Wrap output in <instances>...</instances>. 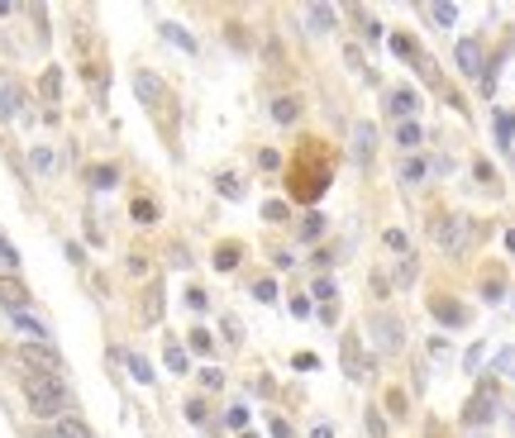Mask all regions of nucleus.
<instances>
[{
	"instance_id": "41",
	"label": "nucleus",
	"mask_w": 515,
	"mask_h": 438,
	"mask_svg": "<svg viewBox=\"0 0 515 438\" xmlns=\"http://www.w3.org/2000/svg\"><path fill=\"white\" fill-rule=\"evenodd\" d=\"M253 296L272 305V300H277V282H272V277H258V282H253Z\"/></svg>"
},
{
	"instance_id": "46",
	"label": "nucleus",
	"mask_w": 515,
	"mask_h": 438,
	"mask_svg": "<svg viewBox=\"0 0 515 438\" xmlns=\"http://www.w3.org/2000/svg\"><path fill=\"white\" fill-rule=\"evenodd\" d=\"M396 282H405V286L415 282V257H410V252H405V257H401V267H396Z\"/></svg>"
},
{
	"instance_id": "32",
	"label": "nucleus",
	"mask_w": 515,
	"mask_h": 438,
	"mask_svg": "<svg viewBox=\"0 0 515 438\" xmlns=\"http://www.w3.org/2000/svg\"><path fill=\"white\" fill-rule=\"evenodd\" d=\"M186 348H191V353H201V358H206L210 348H215V338H210V328H191V333H186Z\"/></svg>"
},
{
	"instance_id": "6",
	"label": "nucleus",
	"mask_w": 515,
	"mask_h": 438,
	"mask_svg": "<svg viewBox=\"0 0 515 438\" xmlns=\"http://www.w3.org/2000/svg\"><path fill=\"white\" fill-rule=\"evenodd\" d=\"M453 63H458V72H463V77H477V81H482V72H487V48H482V38H458Z\"/></svg>"
},
{
	"instance_id": "56",
	"label": "nucleus",
	"mask_w": 515,
	"mask_h": 438,
	"mask_svg": "<svg viewBox=\"0 0 515 438\" xmlns=\"http://www.w3.org/2000/svg\"><path fill=\"white\" fill-rule=\"evenodd\" d=\"M310 438H334V429H329V424H315V429H310Z\"/></svg>"
},
{
	"instance_id": "24",
	"label": "nucleus",
	"mask_w": 515,
	"mask_h": 438,
	"mask_svg": "<svg viewBox=\"0 0 515 438\" xmlns=\"http://www.w3.org/2000/svg\"><path fill=\"white\" fill-rule=\"evenodd\" d=\"M420 181H425V162H420L415 153L401 157V186H420Z\"/></svg>"
},
{
	"instance_id": "5",
	"label": "nucleus",
	"mask_w": 515,
	"mask_h": 438,
	"mask_svg": "<svg viewBox=\"0 0 515 438\" xmlns=\"http://www.w3.org/2000/svg\"><path fill=\"white\" fill-rule=\"evenodd\" d=\"M339 362H344V376L349 381H368V358H363V338H358L354 328L339 338Z\"/></svg>"
},
{
	"instance_id": "7",
	"label": "nucleus",
	"mask_w": 515,
	"mask_h": 438,
	"mask_svg": "<svg viewBox=\"0 0 515 438\" xmlns=\"http://www.w3.org/2000/svg\"><path fill=\"white\" fill-rule=\"evenodd\" d=\"M492 420H497V391H492V386H482V391L467 400L463 424H467V429H482V424H492Z\"/></svg>"
},
{
	"instance_id": "29",
	"label": "nucleus",
	"mask_w": 515,
	"mask_h": 438,
	"mask_svg": "<svg viewBox=\"0 0 515 438\" xmlns=\"http://www.w3.org/2000/svg\"><path fill=\"white\" fill-rule=\"evenodd\" d=\"M0 272H5V277H15L19 272V252H15V243H10L5 234H0Z\"/></svg>"
},
{
	"instance_id": "39",
	"label": "nucleus",
	"mask_w": 515,
	"mask_h": 438,
	"mask_svg": "<svg viewBox=\"0 0 515 438\" xmlns=\"http://www.w3.org/2000/svg\"><path fill=\"white\" fill-rule=\"evenodd\" d=\"M382 243H386L391 252H410V238H405L401 229H386V234H382Z\"/></svg>"
},
{
	"instance_id": "16",
	"label": "nucleus",
	"mask_w": 515,
	"mask_h": 438,
	"mask_svg": "<svg viewBox=\"0 0 515 438\" xmlns=\"http://www.w3.org/2000/svg\"><path fill=\"white\" fill-rule=\"evenodd\" d=\"M420 143H425V129H420L415 119H401V124H396V148H401V153H415Z\"/></svg>"
},
{
	"instance_id": "9",
	"label": "nucleus",
	"mask_w": 515,
	"mask_h": 438,
	"mask_svg": "<svg viewBox=\"0 0 515 438\" xmlns=\"http://www.w3.org/2000/svg\"><path fill=\"white\" fill-rule=\"evenodd\" d=\"M430 314H435L444 328H467V319H472V310H467V305H458V300H449V296H435V300H430Z\"/></svg>"
},
{
	"instance_id": "52",
	"label": "nucleus",
	"mask_w": 515,
	"mask_h": 438,
	"mask_svg": "<svg viewBox=\"0 0 515 438\" xmlns=\"http://www.w3.org/2000/svg\"><path fill=\"white\" fill-rule=\"evenodd\" d=\"M186 420H191V424H206L210 415H206V405H201V400H191V405H186Z\"/></svg>"
},
{
	"instance_id": "4",
	"label": "nucleus",
	"mask_w": 515,
	"mask_h": 438,
	"mask_svg": "<svg viewBox=\"0 0 515 438\" xmlns=\"http://www.w3.org/2000/svg\"><path fill=\"white\" fill-rule=\"evenodd\" d=\"M19 362H24V372L63 376V353H58L53 343H19Z\"/></svg>"
},
{
	"instance_id": "45",
	"label": "nucleus",
	"mask_w": 515,
	"mask_h": 438,
	"mask_svg": "<svg viewBox=\"0 0 515 438\" xmlns=\"http://www.w3.org/2000/svg\"><path fill=\"white\" fill-rule=\"evenodd\" d=\"M258 167H262V172H277V167H282L277 148H262V153H258Z\"/></svg>"
},
{
	"instance_id": "8",
	"label": "nucleus",
	"mask_w": 515,
	"mask_h": 438,
	"mask_svg": "<svg viewBox=\"0 0 515 438\" xmlns=\"http://www.w3.org/2000/svg\"><path fill=\"white\" fill-rule=\"evenodd\" d=\"M134 95H139L148 110H162L167 105V81H162L158 72H134Z\"/></svg>"
},
{
	"instance_id": "36",
	"label": "nucleus",
	"mask_w": 515,
	"mask_h": 438,
	"mask_svg": "<svg viewBox=\"0 0 515 438\" xmlns=\"http://www.w3.org/2000/svg\"><path fill=\"white\" fill-rule=\"evenodd\" d=\"M386 410H391L396 420H405V410H410V400H405V391H401V386H391V391H386Z\"/></svg>"
},
{
	"instance_id": "38",
	"label": "nucleus",
	"mask_w": 515,
	"mask_h": 438,
	"mask_svg": "<svg viewBox=\"0 0 515 438\" xmlns=\"http://www.w3.org/2000/svg\"><path fill=\"white\" fill-rule=\"evenodd\" d=\"M215 186H220V196H225V201H243V186H239V176H220V181H215Z\"/></svg>"
},
{
	"instance_id": "42",
	"label": "nucleus",
	"mask_w": 515,
	"mask_h": 438,
	"mask_svg": "<svg viewBox=\"0 0 515 438\" xmlns=\"http://www.w3.org/2000/svg\"><path fill=\"white\" fill-rule=\"evenodd\" d=\"M201 386H206V391H220V386H225V372H220V367H201Z\"/></svg>"
},
{
	"instance_id": "55",
	"label": "nucleus",
	"mask_w": 515,
	"mask_h": 438,
	"mask_svg": "<svg viewBox=\"0 0 515 438\" xmlns=\"http://www.w3.org/2000/svg\"><path fill=\"white\" fill-rule=\"evenodd\" d=\"M320 319L324 324H339V305H320Z\"/></svg>"
},
{
	"instance_id": "14",
	"label": "nucleus",
	"mask_w": 515,
	"mask_h": 438,
	"mask_svg": "<svg viewBox=\"0 0 515 438\" xmlns=\"http://www.w3.org/2000/svg\"><path fill=\"white\" fill-rule=\"evenodd\" d=\"M10 324L24 333V343H53V333H48V324H38L29 310H19V314H10Z\"/></svg>"
},
{
	"instance_id": "11",
	"label": "nucleus",
	"mask_w": 515,
	"mask_h": 438,
	"mask_svg": "<svg viewBox=\"0 0 515 438\" xmlns=\"http://www.w3.org/2000/svg\"><path fill=\"white\" fill-rule=\"evenodd\" d=\"M29 286L19 282V277H0V310H10V314H19V310H29Z\"/></svg>"
},
{
	"instance_id": "34",
	"label": "nucleus",
	"mask_w": 515,
	"mask_h": 438,
	"mask_svg": "<svg viewBox=\"0 0 515 438\" xmlns=\"http://www.w3.org/2000/svg\"><path fill=\"white\" fill-rule=\"evenodd\" d=\"M58 434L63 438H91V429H86L81 420H72V415H63V420H58Z\"/></svg>"
},
{
	"instance_id": "26",
	"label": "nucleus",
	"mask_w": 515,
	"mask_h": 438,
	"mask_svg": "<svg viewBox=\"0 0 515 438\" xmlns=\"http://www.w3.org/2000/svg\"><path fill=\"white\" fill-rule=\"evenodd\" d=\"M344 63H349V67H354V72H358V77H377V72H372V67H368V58H363V48H358V43H349V48H344Z\"/></svg>"
},
{
	"instance_id": "2",
	"label": "nucleus",
	"mask_w": 515,
	"mask_h": 438,
	"mask_svg": "<svg viewBox=\"0 0 515 438\" xmlns=\"http://www.w3.org/2000/svg\"><path fill=\"white\" fill-rule=\"evenodd\" d=\"M363 328H368L372 348H377L382 358H396V353L405 348V324L396 319V314H386V310H372V314H368V324H363Z\"/></svg>"
},
{
	"instance_id": "18",
	"label": "nucleus",
	"mask_w": 515,
	"mask_h": 438,
	"mask_svg": "<svg viewBox=\"0 0 515 438\" xmlns=\"http://www.w3.org/2000/svg\"><path fill=\"white\" fill-rule=\"evenodd\" d=\"M86 181L96 191H110L115 181H120V167H115V162H96V167H86Z\"/></svg>"
},
{
	"instance_id": "27",
	"label": "nucleus",
	"mask_w": 515,
	"mask_h": 438,
	"mask_svg": "<svg viewBox=\"0 0 515 438\" xmlns=\"http://www.w3.org/2000/svg\"><path fill=\"white\" fill-rule=\"evenodd\" d=\"M162 38H167V43H177L181 53H196V38L181 29V24H162Z\"/></svg>"
},
{
	"instance_id": "49",
	"label": "nucleus",
	"mask_w": 515,
	"mask_h": 438,
	"mask_svg": "<svg viewBox=\"0 0 515 438\" xmlns=\"http://www.w3.org/2000/svg\"><path fill=\"white\" fill-rule=\"evenodd\" d=\"M482 291H487V300H501V291H506V286H501V277H497V272H492V277H487V282H482Z\"/></svg>"
},
{
	"instance_id": "20",
	"label": "nucleus",
	"mask_w": 515,
	"mask_h": 438,
	"mask_svg": "<svg viewBox=\"0 0 515 438\" xmlns=\"http://www.w3.org/2000/svg\"><path fill=\"white\" fill-rule=\"evenodd\" d=\"M391 53L401 58V63H420L425 53H420V43L410 38V33H391Z\"/></svg>"
},
{
	"instance_id": "30",
	"label": "nucleus",
	"mask_w": 515,
	"mask_h": 438,
	"mask_svg": "<svg viewBox=\"0 0 515 438\" xmlns=\"http://www.w3.org/2000/svg\"><path fill=\"white\" fill-rule=\"evenodd\" d=\"M29 162H33V172H38V176H48L53 167H58V157H53V148H33V153H29Z\"/></svg>"
},
{
	"instance_id": "21",
	"label": "nucleus",
	"mask_w": 515,
	"mask_h": 438,
	"mask_svg": "<svg viewBox=\"0 0 515 438\" xmlns=\"http://www.w3.org/2000/svg\"><path fill=\"white\" fill-rule=\"evenodd\" d=\"M296 238H301V243H320V238H324V215H315V210H310V215L301 219Z\"/></svg>"
},
{
	"instance_id": "13",
	"label": "nucleus",
	"mask_w": 515,
	"mask_h": 438,
	"mask_svg": "<svg viewBox=\"0 0 515 438\" xmlns=\"http://www.w3.org/2000/svg\"><path fill=\"white\" fill-rule=\"evenodd\" d=\"M24 110V86L19 81H0V124H10Z\"/></svg>"
},
{
	"instance_id": "19",
	"label": "nucleus",
	"mask_w": 515,
	"mask_h": 438,
	"mask_svg": "<svg viewBox=\"0 0 515 438\" xmlns=\"http://www.w3.org/2000/svg\"><path fill=\"white\" fill-rule=\"evenodd\" d=\"M272 119L277 124H296V119H301V100H296V95H277L272 100Z\"/></svg>"
},
{
	"instance_id": "23",
	"label": "nucleus",
	"mask_w": 515,
	"mask_h": 438,
	"mask_svg": "<svg viewBox=\"0 0 515 438\" xmlns=\"http://www.w3.org/2000/svg\"><path fill=\"white\" fill-rule=\"evenodd\" d=\"M38 91H43V100H58V95H63V67H48V72L38 77Z\"/></svg>"
},
{
	"instance_id": "35",
	"label": "nucleus",
	"mask_w": 515,
	"mask_h": 438,
	"mask_svg": "<svg viewBox=\"0 0 515 438\" xmlns=\"http://www.w3.org/2000/svg\"><path fill=\"white\" fill-rule=\"evenodd\" d=\"M425 15L435 19V24H444V29H449L453 19H458V5H425Z\"/></svg>"
},
{
	"instance_id": "50",
	"label": "nucleus",
	"mask_w": 515,
	"mask_h": 438,
	"mask_svg": "<svg viewBox=\"0 0 515 438\" xmlns=\"http://www.w3.org/2000/svg\"><path fill=\"white\" fill-rule=\"evenodd\" d=\"M129 277H148V257H144V252H134V257H129Z\"/></svg>"
},
{
	"instance_id": "47",
	"label": "nucleus",
	"mask_w": 515,
	"mask_h": 438,
	"mask_svg": "<svg viewBox=\"0 0 515 438\" xmlns=\"http://www.w3.org/2000/svg\"><path fill=\"white\" fill-rule=\"evenodd\" d=\"M267 434H272V438H296V434H291V424L282 420V415H272V424H267Z\"/></svg>"
},
{
	"instance_id": "37",
	"label": "nucleus",
	"mask_w": 515,
	"mask_h": 438,
	"mask_svg": "<svg viewBox=\"0 0 515 438\" xmlns=\"http://www.w3.org/2000/svg\"><path fill=\"white\" fill-rule=\"evenodd\" d=\"M262 219L282 224V219H291V205H287V201H262Z\"/></svg>"
},
{
	"instance_id": "28",
	"label": "nucleus",
	"mask_w": 515,
	"mask_h": 438,
	"mask_svg": "<svg viewBox=\"0 0 515 438\" xmlns=\"http://www.w3.org/2000/svg\"><path fill=\"white\" fill-rule=\"evenodd\" d=\"M239 243H220V248H215V267H220V272H234V267H239Z\"/></svg>"
},
{
	"instance_id": "57",
	"label": "nucleus",
	"mask_w": 515,
	"mask_h": 438,
	"mask_svg": "<svg viewBox=\"0 0 515 438\" xmlns=\"http://www.w3.org/2000/svg\"><path fill=\"white\" fill-rule=\"evenodd\" d=\"M239 438H258V434H239Z\"/></svg>"
},
{
	"instance_id": "10",
	"label": "nucleus",
	"mask_w": 515,
	"mask_h": 438,
	"mask_svg": "<svg viewBox=\"0 0 515 438\" xmlns=\"http://www.w3.org/2000/svg\"><path fill=\"white\" fill-rule=\"evenodd\" d=\"M386 114H396V124H401V119H415L420 95L410 91V86H391V91H386Z\"/></svg>"
},
{
	"instance_id": "17",
	"label": "nucleus",
	"mask_w": 515,
	"mask_h": 438,
	"mask_svg": "<svg viewBox=\"0 0 515 438\" xmlns=\"http://www.w3.org/2000/svg\"><path fill=\"white\" fill-rule=\"evenodd\" d=\"M129 215H134V224H158L162 219V210H158V201H148V196H134V205H129Z\"/></svg>"
},
{
	"instance_id": "43",
	"label": "nucleus",
	"mask_w": 515,
	"mask_h": 438,
	"mask_svg": "<svg viewBox=\"0 0 515 438\" xmlns=\"http://www.w3.org/2000/svg\"><path fill=\"white\" fill-rule=\"evenodd\" d=\"M315 300H324V305H334V300H339V291H334V282H329V277H320V282H315Z\"/></svg>"
},
{
	"instance_id": "22",
	"label": "nucleus",
	"mask_w": 515,
	"mask_h": 438,
	"mask_svg": "<svg viewBox=\"0 0 515 438\" xmlns=\"http://www.w3.org/2000/svg\"><path fill=\"white\" fill-rule=\"evenodd\" d=\"M120 358H124V367L134 372V381H139V386H148V381H153V367H148L144 353H120Z\"/></svg>"
},
{
	"instance_id": "51",
	"label": "nucleus",
	"mask_w": 515,
	"mask_h": 438,
	"mask_svg": "<svg viewBox=\"0 0 515 438\" xmlns=\"http://www.w3.org/2000/svg\"><path fill=\"white\" fill-rule=\"evenodd\" d=\"M225 333H229V343H243V324H239V319H234V314H229V319H225Z\"/></svg>"
},
{
	"instance_id": "53",
	"label": "nucleus",
	"mask_w": 515,
	"mask_h": 438,
	"mask_svg": "<svg viewBox=\"0 0 515 438\" xmlns=\"http://www.w3.org/2000/svg\"><path fill=\"white\" fill-rule=\"evenodd\" d=\"M472 176H477V181H487V186L497 181V172H492V162H477V167H472Z\"/></svg>"
},
{
	"instance_id": "1",
	"label": "nucleus",
	"mask_w": 515,
	"mask_h": 438,
	"mask_svg": "<svg viewBox=\"0 0 515 438\" xmlns=\"http://www.w3.org/2000/svg\"><path fill=\"white\" fill-rule=\"evenodd\" d=\"M19 386H24V395H29L33 420H63V410H67V386H63V376L19 372Z\"/></svg>"
},
{
	"instance_id": "44",
	"label": "nucleus",
	"mask_w": 515,
	"mask_h": 438,
	"mask_svg": "<svg viewBox=\"0 0 515 438\" xmlns=\"http://www.w3.org/2000/svg\"><path fill=\"white\" fill-rule=\"evenodd\" d=\"M363 424H368V434H372V438H386V420H382V410H368V420H363Z\"/></svg>"
},
{
	"instance_id": "3",
	"label": "nucleus",
	"mask_w": 515,
	"mask_h": 438,
	"mask_svg": "<svg viewBox=\"0 0 515 438\" xmlns=\"http://www.w3.org/2000/svg\"><path fill=\"white\" fill-rule=\"evenodd\" d=\"M467 238H472V224H467L463 215H444V219H435V243H439L444 252L463 257V252H467Z\"/></svg>"
},
{
	"instance_id": "33",
	"label": "nucleus",
	"mask_w": 515,
	"mask_h": 438,
	"mask_svg": "<svg viewBox=\"0 0 515 438\" xmlns=\"http://www.w3.org/2000/svg\"><path fill=\"white\" fill-rule=\"evenodd\" d=\"M225 424L234 429V434H248V405H229L225 410Z\"/></svg>"
},
{
	"instance_id": "15",
	"label": "nucleus",
	"mask_w": 515,
	"mask_h": 438,
	"mask_svg": "<svg viewBox=\"0 0 515 438\" xmlns=\"http://www.w3.org/2000/svg\"><path fill=\"white\" fill-rule=\"evenodd\" d=\"M334 24H339L334 5H310V10H306V29L310 33H334Z\"/></svg>"
},
{
	"instance_id": "48",
	"label": "nucleus",
	"mask_w": 515,
	"mask_h": 438,
	"mask_svg": "<svg viewBox=\"0 0 515 438\" xmlns=\"http://www.w3.org/2000/svg\"><path fill=\"white\" fill-rule=\"evenodd\" d=\"M186 305H191V310L201 314V310L210 305V300H206V291H201V286H191V291H186Z\"/></svg>"
},
{
	"instance_id": "25",
	"label": "nucleus",
	"mask_w": 515,
	"mask_h": 438,
	"mask_svg": "<svg viewBox=\"0 0 515 438\" xmlns=\"http://www.w3.org/2000/svg\"><path fill=\"white\" fill-rule=\"evenodd\" d=\"M511 139H515V110H497V143L511 148Z\"/></svg>"
},
{
	"instance_id": "40",
	"label": "nucleus",
	"mask_w": 515,
	"mask_h": 438,
	"mask_svg": "<svg viewBox=\"0 0 515 438\" xmlns=\"http://www.w3.org/2000/svg\"><path fill=\"white\" fill-rule=\"evenodd\" d=\"M158 314H162V286H153V291H148V310H144V319H148V324H158Z\"/></svg>"
},
{
	"instance_id": "12",
	"label": "nucleus",
	"mask_w": 515,
	"mask_h": 438,
	"mask_svg": "<svg viewBox=\"0 0 515 438\" xmlns=\"http://www.w3.org/2000/svg\"><path fill=\"white\" fill-rule=\"evenodd\" d=\"M372 148H377V129H372L368 119H358L354 124V162L358 167H368L372 162Z\"/></svg>"
},
{
	"instance_id": "31",
	"label": "nucleus",
	"mask_w": 515,
	"mask_h": 438,
	"mask_svg": "<svg viewBox=\"0 0 515 438\" xmlns=\"http://www.w3.org/2000/svg\"><path fill=\"white\" fill-rule=\"evenodd\" d=\"M162 362H167V372H177V376H186V348H177V343H167V353H162Z\"/></svg>"
},
{
	"instance_id": "54",
	"label": "nucleus",
	"mask_w": 515,
	"mask_h": 438,
	"mask_svg": "<svg viewBox=\"0 0 515 438\" xmlns=\"http://www.w3.org/2000/svg\"><path fill=\"white\" fill-rule=\"evenodd\" d=\"M296 367H301V372H315L320 362H315V353H301V358H296Z\"/></svg>"
}]
</instances>
